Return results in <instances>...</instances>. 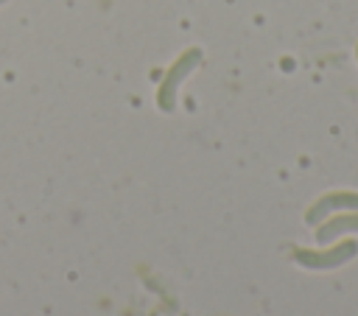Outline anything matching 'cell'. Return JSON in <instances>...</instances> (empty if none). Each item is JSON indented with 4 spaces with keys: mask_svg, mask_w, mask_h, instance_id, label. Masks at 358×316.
<instances>
[{
    "mask_svg": "<svg viewBox=\"0 0 358 316\" xmlns=\"http://www.w3.org/2000/svg\"><path fill=\"white\" fill-rule=\"evenodd\" d=\"M196 59H199V50H190V53H185L173 67H171V73H168V78H165V87L159 89V106L162 109H171L173 106V87L182 81V76L196 64Z\"/></svg>",
    "mask_w": 358,
    "mask_h": 316,
    "instance_id": "6da1fadb",
    "label": "cell"
},
{
    "mask_svg": "<svg viewBox=\"0 0 358 316\" xmlns=\"http://www.w3.org/2000/svg\"><path fill=\"white\" fill-rule=\"evenodd\" d=\"M0 3H6V0H0Z\"/></svg>",
    "mask_w": 358,
    "mask_h": 316,
    "instance_id": "7a4b0ae2",
    "label": "cell"
}]
</instances>
